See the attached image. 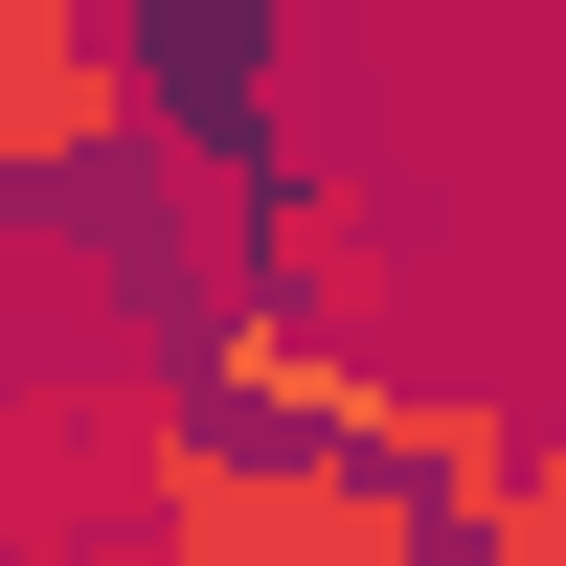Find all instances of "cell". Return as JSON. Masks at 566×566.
<instances>
[{
  "label": "cell",
  "instance_id": "5",
  "mask_svg": "<svg viewBox=\"0 0 566 566\" xmlns=\"http://www.w3.org/2000/svg\"><path fill=\"white\" fill-rule=\"evenodd\" d=\"M453 544H476V566H566V431H522V476H499Z\"/></svg>",
  "mask_w": 566,
  "mask_h": 566
},
{
  "label": "cell",
  "instance_id": "3",
  "mask_svg": "<svg viewBox=\"0 0 566 566\" xmlns=\"http://www.w3.org/2000/svg\"><path fill=\"white\" fill-rule=\"evenodd\" d=\"M159 159V91L91 0H0V205H91Z\"/></svg>",
  "mask_w": 566,
  "mask_h": 566
},
{
  "label": "cell",
  "instance_id": "4",
  "mask_svg": "<svg viewBox=\"0 0 566 566\" xmlns=\"http://www.w3.org/2000/svg\"><path fill=\"white\" fill-rule=\"evenodd\" d=\"M250 295H295L317 340H363V363L408 340V250H386V205H363L340 159H295V181L250 205Z\"/></svg>",
  "mask_w": 566,
  "mask_h": 566
},
{
  "label": "cell",
  "instance_id": "1",
  "mask_svg": "<svg viewBox=\"0 0 566 566\" xmlns=\"http://www.w3.org/2000/svg\"><path fill=\"white\" fill-rule=\"evenodd\" d=\"M136 566H453V522L363 453H250V431H181Z\"/></svg>",
  "mask_w": 566,
  "mask_h": 566
},
{
  "label": "cell",
  "instance_id": "2",
  "mask_svg": "<svg viewBox=\"0 0 566 566\" xmlns=\"http://www.w3.org/2000/svg\"><path fill=\"white\" fill-rule=\"evenodd\" d=\"M159 476H181V408L136 386V363H69L45 408H0V544H23V566H91L114 499L159 522Z\"/></svg>",
  "mask_w": 566,
  "mask_h": 566
}]
</instances>
